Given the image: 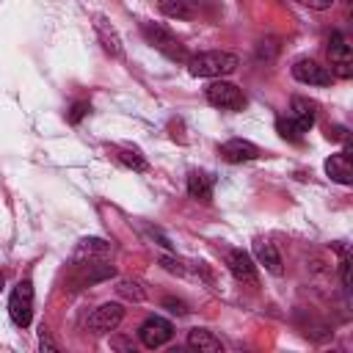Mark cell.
<instances>
[{
    "label": "cell",
    "mask_w": 353,
    "mask_h": 353,
    "mask_svg": "<svg viewBox=\"0 0 353 353\" xmlns=\"http://www.w3.org/2000/svg\"><path fill=\"white\" fill-rule=\"evenodd\" d=\"M240 66V58L223 50H210V52H199L193 58H188V69L193 77H226Z\"/></svg>",
    "instance_id": "cell-1"
},
{
    "label": "cell",
    "mask_w": 353,
    "mask_h": 353,
    "mask_svg": "<svg viewBox=\"0 0 353 353\" xmlns=\"http://www.w3.org/2000/svg\"><path fill=\"white\" fill-rule=\"evenodd\" d=\"M141 30H143L146 41H149L154 50H160L163 55H168L171 61H188L185 47L179 44V39H176L168 28H163V25H157V22H143Z\"/></svg>",
    "instance_id": "cell-2"
},
{
    "label": "cell",
    "mask_w": 353,
    "mask_h": 353,
    "mask_svg": "<svg viewBox=\"0 0 353 353\" xmlns=\"http://www.w3.org/2000/svg\"><path fill=\"white\" fill-rule=\"evenodd\" d=\"M8 314L19 328L30 325V317H33V284L28 279L14 287V292L8 298Z\"/></svg>",
    "instance_id": "cell-3"
},
{
    "label": "cell",
    "mask_w": 353,
    "mask_h": 353,
    "mask_svg": "<svg viewBox=\"0 0 353 353\" xmlns=\"http://www.w3.org/2000/svg\"><path fill=\"white\" fill-rule=\"evenodd\" d=\"M204 94H207V102L221 108V110H240L245 105L243 91L234 83H226V80H212Z\"/></svg>",
    "instance_id": "cell-4"
},
{
    "label": "cell",
    "mask_w": 353,
    "mask_h": 353,
    "mask_svg": "<svg viewBox=\"0 0 353 353\" xmlns=\"http://www.w3.org/2000/svg\"><path fill=\"white\" fill-rule=\"evenodd\" d=\"M124 320V309L121 303H102L99 309H94V314L88 317V331L94 336H102V334H110L121 325Z\"/></svg>",
    "instance_id": "cell-5"
},
{
    "label": "cell",
    "mask_w": 353,
    "mask_h": 353,
    "mask_svg": "<svg viewBox=\"0 0 353 353\" xmlns=\"http://www.w3.org/2000/svg\"><path fill=\"white\" fill-rule=\"evenodd\" d=\"M171 334H174V328H171V323L163 320V317H146V320L141 323V328H138V339H141V345L149 347V350L163 347V345L171 339Z\"/></svg>",
    "instance_id": "cell-6"
},
{
    "label": "cell",
    "mask_w": 353,
    "mask_h": 353,
    "mask_svg": "<svg viewBox=\"0 0 353 353\" xmlns=\"http://www.w3.org/2000/svg\"><path fill=\"white\" fill-rule=\"evenodd\" d=\"M292 77L298 83H306V85H331V80H334L331 69L323 66V63H317V61H312V58L295 61L292 63Z\"/></svg>",
    "instance_id": "cell-7"
},
{
    "label": "cell",
    "mask_w": 353,
    "mask_h": 353,
    "mask_svg": "<svg viewBox=\"0 0 353 353\" xmlns=\"http://www.w3.org/2000/svg\"><path fill=\"white\" fill-rule=\"evenodd\" d=\"M328 55H331V74H334V77H350V74H353V55H350L347 41H345L339 33L331 36Z\"/></svg>",
    "instance_id": "cell-8"
},
{
    "label": "cell",
    "mask_w": 353,
    "mask_h": 353,
    "mask_svg": "<svg viewBox=\"0 0 353 353\" xmlns=\"http://www.w3.org/2000/svg\"><path fill=\"white\" fill-rule=\"evenodd\" d=\"M226 265H229V270H232V276L237 279V281H243V284H256V265H254V259L245 254V251H240V248H234V251H229L226 254Z\"/></svg>",
    "instance_id": "cell-9"
},
{
    "label": "cell",
    "mask_w": 353,
    "mask_h": 353,
    "mask_svg": "<svg viewBox=\"0 0 353 353\" xmlns=\"http://www.w3.org/2000/svg\"><path fill=\"white\" fill-rule=\"evenodd\" d=\"M221 154L229 160V163H245V160H254L259 157V149L251 143V141H243V138H232L221 146Z\"/></svg>",
    "instance_id": "cell-10"
},
{
    "label": "cell",
    "mask_w": 353,
    "mask_h": 353,
    "mask_svg": "<svg viewBox=\"0 0 353 353\" xmlns=\"http://www.w3.org/2000/svg\"><path fill=\"white\" fill-rule=\"evenodd\" d=\"M325 174H328L334 182H339V185H350V182H353V165H350V157H347L345 152L331 154V157L325 160Z\"/></svg>",
    "instance_id": "cell-11"
},
{
    "label": "cell",
    "mask_w": 353,
    "mask_h": 353,
    "mask_svg": "<svg viewBox=\"0 0 353 353\" xmlns=\"http://www.w3.org/2000/svg\"><path fill=\"white\" fill-rule=\"evenodd\" d=\"M188 347L199 350V353H221L223 345L218 336H212V331H204V328H193L188 331Z\"/></svg>",
    "instance_id": "cell-12"
},
{
    "label": "cell",
    "mask_w": 353,
    "mask_h": 353,
    "mask_svg": "<svg viewBox=\"0 0 353 353\" xmlns=\"http://www.w3.org/2000/svg\"><path fill=\"white\" fill-rule=\"evenodd\" d=\"M108 254H110V245H108L105 240H99V237L80 240L77 248H74V259H77V262H80V259H88V262H94V259H105Z\"/></svg>",
    "instance_id": "cell-13"
},
{
    "label": "cell",
    "mask_w": 353,
    "mask_h": 353,
    "mask_svg": "<svg viewBox=\"0 0 353 353\" xmlns=\"http://www.w3.org/2000/svg\"><path fill=\"white\" fill-rule=\"evenodd\" d=\"M254 256H256V262L259 265H265L270 273H281V256H279V251H276V245L273 243H268V240H256L254 243Z\"/></svg>",
    "instance_id": "cell-14"
},
{
    "label": "cell",
    "mask_w": 353,
    "mask_h": 353,
    "mask_svg": "<svg viewBox=\"0 0 353 353\" xmlns=\"http://www.w3.org/2000/svg\"><path fill=\"white\" fill-rule=\"evenodd\" d=\"M97 33H99V41L102 47L110 52V55H121V39L116 33V28L105 19V17H97Z\"/></svg>",
    "instance_id": "cell-15"
},
{
    "label": "cell",
    "mask_w": 353,
    "mask_h": 353,
    "mask_svg": "<svg viewBox=\"0 0 353 353\" xmlns=\"http://www.w3.org/2000/svg\"><path fill=\"white\" fill-rule=\"evenodd\" d=\"M160 11L171 19H190L196 14V0H160Z\"/></svg>",
    "instance_id": "cell-16"
},
{
    "label": "cell",
    "mask_w": 353,
    "mask_h": 353,
    "mask_svg": "<svg viewBox=\"0 0 353 353\" xmlns=\"http://www.w3.org/2000/svg\"><path fill=\"white\" fill-rule=\"evenodd\" d=\"M188 193H190L193 199L210 201V196H212V176H207V174H201V171H193V174L188 176Z\"/></svg>",
    "instance_id": "cell-17"
},
{
    "label": "cell",
    "mask_w": 353,
    "mask_h": 353,
    "mask_svg": "<svg viewBox=\"0 0 353 353\" xmlns=\"http://www.w3.org/2000/svg\"><path fill=\"white\" fill-rule=\"evenodd\" d=\"M314 124V119H303V116H290V119H281L279 121V130L284 138H292L298 141L303 132H309V127Z\"/></svg>",
    "instance_id": "cell-18"
},
{
    "label": "cell",
    "mask_w": 353,
    "mask_h": 353,
    "mask_svg": "<svg viewBox=\"0 0 353 353\" xmlns=\"http://www.w3.org/2000/svg\"><path fill=\"white\" fill-rule=\"evenodd\" d=\"M116 292H119L124 301H132V303H141V301L146 298V290H143V284H141L138 279H119Z\"/></svg>",
    "instance_id": "cell-19"
},
{
    "label": "cell",
    "mask_w": 353,
    "mask_h": 353,
    "mask_svg": "<svg viewBox=\"0 0 353 353\" xmlns=\"http://www.w3.org/2000/svg\"><path fill=\"white\" fill-rule=\"evenodd\" d=\"M119 157H121V163L130 165L132 171H146V160H143L138 152H121Z\"/></svg>",
    "instance_id": "cell-20"
},
{
    "label": "cell",
    "mask_w": 353,
    "mask_h": 353,
    "mask_svg": "<svg viewBox=\"0 0 353 353\" xmlns=\"http://www.w3.org/2000/svg\"><path fill=\"white\" fill-rule=\"evenodd\" d=\"M160 265H163L168 273H176V276H182V273H185L182 262H176V259H171V256H163V259H160Z\"/></svg>",
    "instance_id": "cell-21"
},
{
    "label": "cell",
    "mask_w": 353,
    "mask_h": 353,
    "mask_svg": "<svg viewBox=\"0 0 353 353\" xmlns=\"http://www.w3.org/2000/svg\"><path fill=\"white\" fill-rule=\"evenodd\" d=\"M295 3H301L306 8H314V11H325V8L334 6V0H295Z\"/></svg>",
    "instance_id": "cell-22"
},
{
    "label": "cell",
    "mask_w": 353,
    "mask_h": 353,
    "mask_svg": "<svg viewBox=\"0 0 353 353\" xmlns=\"http://www.w3.org/2000/svg\"><path fill=\"white\" fill-rule=\"evenodd\" d=\"M163 306H165L168 312H174V314H185V312H188V306H185L182 301H176V298H165Z\"/></svg>",
    "instance_id": "cell-23"
},
{
    "label": "cell",
    "mask_w": 353,
    "mask_h": 353,
    "mask_svg": "<svg viewBox=\"0 0 353 353\" xmlns=\"http://www.w3.org/2000/svg\"><path fill=\"white\" fill-rule=\"evenodd\" d=\"M85 110H88V105H85V102H77V105L72 108V113H69V121H72V124H77V121L85 116Z\"/></svg>",
    "instance_id": "cell-24"
},
{
    "label": "cell",
    "mask_w": 353,
    "mask_h": 353,
    "mask_svg": "<svg viewBox=\"0 0 353 353\" xmlns=\"http://www.w3.org/2000/svg\"><path fill=\"white\" fill-rule=\"evenodd\" d=\"M342 284L350 287V262L347 259H342Z\"/></svg>",
    "instance_id": "cell-25"
},
{
    "label": "cell",
    "mask_w": 353,
    "mask_h": 353,
    "mask_svg": "<svg viewBox=\"0 0 353 353\" xmlns=\"http://www.w3.org/2000/svg\"><path fill=\"white\" fill-rule=\"evenodd\" d=\"M39 347H41V350H50V353H55V350H58V345H55V342H50L47 336H41V342H39Z\"/></svg>",
    "instance_id": "cell-26"
},
{
    "label": "cell",
    "mask_w": 353,
    "mask_h": 353,
    "mask_svg": "<svg viewBox=\"0 0 353 353\" xmlns=\"http://www.w3.org/2000/svg\"><path fill=\"white\" fill-rule=\"evenodd\" d=\"M0 290H3V273H0Z\"/></svg>",
    "instance_id": "cell-27"
}]
</instances>
